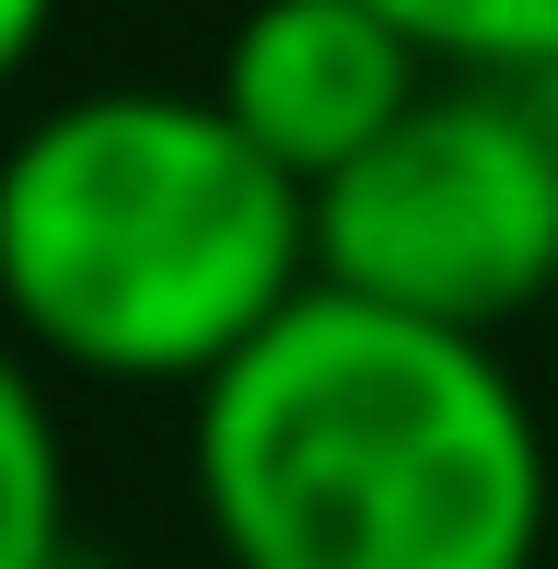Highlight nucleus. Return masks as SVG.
I'll return each instance as SVG.
<instances>
[{"mask_svg":"<svg viewBox=\"0 0 558 569\" xmlns=\"http://www.w3.org/2000/svg\"><path fill=\"white\" fill-rule=\"evenodd\" d=\"M210 569H547L558 453L500 338L302 291L187 396Z\"/></svg>","mask_w":558,"mask_h":569,"instance_id":"f257e3e1","label":"nucleus"},{"mask_svg":"<svg viewBox=\"0 0 558 569\" xmlns=\"http://www.w3.org/2000/svg\"><path fill=\"white\" fill-rule=\"evenodd\" d=\"M315 291V198L210 82H82L0 140V326L59 383L198 396Z\"/></svg>","mask_w":558,"mask_h":569,"instance_id":"f03ea898","label":"nucleus"},{"mask_svg":"<svg viewBox=\"0 0 558 569\" xmlns=\"http://www.w3.org/2000/svg\"><path fill=\"white\" fill-rule=\"evenodd\" d=\"M315 279L454 338H512L547 315L558 106L536 82H430L338 187H315Z\"/></svg>","mask_w":558,"mask_h":569,"instance_id":"7ed1b4c3","label":"nucleus"},{"mask_svg":"<svg viewBox=\"0 0 558 569\" xmlns=\"http://www.w3.org/2000/svg\"><path fill=\"white\" fill-rule=\"evenodd\" d=\"M442 70L372 0H245L210 47V106L291 174L302 198L338 187Z\"/></svg>","mask_w":558,"mask_h":569,"instance_id":"20e7f679","label":"nucleus"},{"mask_svg":"<svg viewBox=\"0 0 558 569\" xmlns=\"http://www.w3.org/2000/svg\"><path fill=\"white\" fill-rule=\"evenodd\" d=\"M70 523H82V488H70L59 372L0 326V569H82Z\"/></svg>","mask_w":558,"mask_h":569,"instance_id":"39448f33","label":"nucleus"},{"mask_svg":"<svg viewBox=\"0 0 558 569\" xmlns=\"http://www.w3.org/2000/svg\"><path fill=\"white\" fill-rule=\"evenodd\" d=\"M442 82H558V0H372Z\"/></svg>","mask_w":558,"mask_h":569,"instance_id":"423d86ee","label":"nucleus"},{"mask_svg":"<svg viewBox=\"0 0 558 569\" xmlns=\"http://www.w3.org/2000/svg\"><path fill=\"white\" fill-rule=\"evenodd\" d=\"M59 12H70V0H0V106L36 82V59H47V36H59Z\"/></svg>","mask_w":558,"mask_h":569,"instance_id":"0eeeda50","label":"nucleus"},{"mask_svg":"<svg viewBox=\"0 0 558 569\" xmlns=\"http://www.w3.org/2000/svg\"><path fill=\"white\" fill-rule=\"evenodd\" d=\"M82 569H93V558H82Z\"/></svg>","mask_w":558,"mask_h":569,"instance_id":"6e6552de","label":"nucleus"}]
</instances>
